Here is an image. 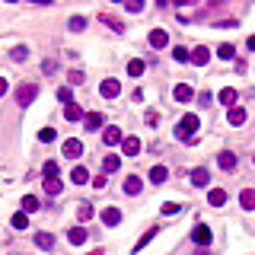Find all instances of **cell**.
<instances>
[{"label":"cell","instance_id":"6da1fadb","mask_svg":"<svg viewBox=\"0 0 255 255\" xmlns=\"http://www.w3.org/2000/svg\"><path fill=\"white\" fill-rule=\"evenodd\" d=\"M198 128H201V118H198V115H185L182 121L176 124V137H179V140H188V144H192L195 134H198Z\"/></svg>","mask_w":255,"mask_h":255},{"label":"cell","instance_id":"7a4b0ae2","mask_svg":"<svg viewBox=\"0 0 255 255\" xmlns=\"http://www.w3.org/2000/svg\"><path fill=\"white\" fill-rule=\"evenodd\" d=\"M35 96H39V83H23L19 86V90H16V102H19V105H32V99H35Z\"/></svg>","mask_w":255,"mask_h":255},{"label":"cell","instance_id":"3957f363","mask_svg":"<svg viewBox=\"0 0 255 255\" xmlns=\"http://www.w3.org/2000/svg\"><path fill=\"white\" fill-rule=\"evenodd\" d=\"M64 156H67V160H80V156H83V140H77V137H67L64 140Z\"/></svg>","mask_w":255,"mask_h":255},{"label":"cell","instance_id":"277c9868","mask_svg":"<svg viewBox=\"0 0 255 255\" xmlns=\"http://www.w3.org/2000/svg\"><path fill=\"white\" fill-rule=\"evenodd\" d=\"M124 140V134L118 131L115 124H108V128H102V144H105V147H115V144H121Z\"/></svg>","mask_w":255,"mask_h":255},{"label":"cell","instance_id":"5b68a950","mask_svg":"<svg viewBox=\"0 0 255 255\" xmlns=\"http://www.w3.org/2000/svg\"><path fill=\"white\" fill-rule=\"evenodd\" d=\"M99 93H102V99H115V96L121 93V83H118L115 77H108V80H102V86H99Z\"/></svg>","mask_w":255,"mask_h":255},{"label":"cell","instance_id":"8992f818","mask_svg":"<svg viewBox=\"0 0 255 255\" xmlns=\"http://www.w3.org/2000/svg\"><path fill=\"white\" fill-rule=\"evenodd\" d=\"M140 150H144V144H140V137H134V134L121 140V153L124 156H140Z\"/></svg>","mask_w":255,"mask_h":255},{"label":"cell","instance_id":"52a82bcc","mask_svg":"<svg viewBox=\"0 0 255 255\" xmlns=\"http://www.w3.org/2000/svg\"><path fill=\"white\" fill-rule=\"evenodd\" d=\"M192 240L198 242V246H204V249H208V246H210V240H214V236H210V226L198 224V226H195V230H192Z\"/></svg>","mask_w":255,"mask_h":255},{"label":"cell","instance_id":"ba28073f","mask_svg":"<svg viewBox=\"0 0 255 255\" xmlns=\"http://www.w3.org/2000/svg\"><path fill=\"white\" fill-rule=\"evenodd\" d=\"M86 240H90V233H86L83 226H70V230H67V242H70V246H83Z\"/></svg>","mask_w":255,"mask_h":255},{"label":"cell","instance_id":"9c48e42d","mask_svg":"<svg viewBox=\"0 0 255 255\" xmlns=\"http://www.w3.org/2000/svg\"><path fill=\"white\" fill-rule=\"evenodd\" d=\"M217 166H220L224 172H233L236 169V153H233V150H224V153L217 156Z\"/></svg>","mask_w":255,"mask_h":255},{"label":"cell","instance_id":"30bf717a","mask_svg":"<svg viewBox=\"0 0 255 255\" xmlns=\"http://www.w3.org/2000/svg\"><path fill=\"white\" fill-rule=\"evenodd\" d=\"M99 217H102V224H105V226H118V224H121V210H118V208H105Z\"/></svg>","mask_w":255,"mask_h":255},{"label":"cell","instance_id":"8fae6325","mask_svg":"<svg viewBox=\"0 0 255 255\" xmlns=\"http://www.w3.org/2000/svg\"><path fill=\"white\" fill-rule=\"evenodd\" d=\"M172 96H176V102H192L195 99V90L188 83H179L176 90H172Z\"/></svg>","mask_w":255,"mask_h":255},{"label":"cell","instance_id":"7c38bea8","mask_svg":"<svg viewBox=\"0 0 255 255\" xmlns=\"http://www.w3.org/2000/svg\"><path fill=\"white\" fill-rule=\"evenodd\" d=\"M192 185H195V188L210 185V172H208V169H201V166H198V169H192Z\"/></svg>","mask_w":255,"mask_h":255},{"label":"cell","instance_id":"4fadbf2b","mask_svg":"<svg viewBox=\"0 0 255 255\" xmlns=\"http://www.w3.org/2000/svg\"><path fill=\"white\" fill-rule=\"evenodd\" d=\"M226 121H230L233 128H240V124H246V108H240V105H233L230 112H226Z\"/></svg>","mask_w":255,"mask_h":255},{"label":"cell","instance_id":"5bb4252c","mask_svg":"<svg viewBox=\"0 0 255 255\" xmlns=\"http://www.w3.org/2000/svg\"><path fill=\"white\" fill-rule=\"evenodd\" d=\"M150 45H153V48H166V45H169V32H166V29H153V32H150Z\"/></svg>","mask_w":255,"mask_h":255},{"label":"cell","instance_id":"9a60e30c","mask_svg":"<svg viewBox=\"0 0 255 255\" xmlns=\"http://www.w3.org/2000/svg\"><path fill=\"white\" fill-rule=\"evenodd\" d=\"M118 166H121V156L118 153H105V160H102V172H118Z\"/></svg>","mask_w":255,"mask_h":255},{"label":"cell","instance_id":"2e32d148","mask_svg":"<svg viewBox=\"0 0 255 255\" xmlns=\"http://www.w3.org/2000/svg\"><path fill=\"white\" fill-rule=\"evenodd\" d=\"M240 204H242V210H255V188H242Z\"/></svg>","mask_w":255,"mask_h":255},{"label":"cell","instance_id":"e0dca14e","mask_svg":"<svg viewBox=\"0 0 255 255\" xmlns=\"http://www.w3.org/2000/svg\"><path fill=\"white\" fill-rule=\"evenodd\" d=\"M83 124H86V131H99V128H102V115H99V112H86Z\"/></svg>","mask_w":255,"mask_h":255},{"label":"cell","instance_id":"ac0fdd59","mask_svg":"<svg viewBox=\"0 0 255 255\" xmlns=\"http://www.w3.org/2000/svg\"><path fill=\"white\" fill-rule=\"evenodd\" d=\"M144 192V182H140L137 176H128L124 179V195H140Z\"/></svg>","mask_w":255,"mask_h":255},{"label":"cell","instance_id":"d6986e66","mask_svg":"<svg viewBox=\"0 0 255 255\" xmlns=\"http://www.w3.org/2000/svg\"><path fill=\"white\" fill-rule=\"evenodd\" d=\"M208 61H210V51H208L204 45H198V48L192 51V64H198V67H204Z\"/></svg>","mask_w":255,"mask_h":255},{"label":"cell","instance_id":"ffe728a7","mask_svg":"<svg viewBox=\"0 0 255 255\" xmlns=\"http://www.w3.org/2000/svg\"><path fill=\"white\" fill-rule=\"evenodd\" d=\"M64 118H67V121H83V108H80L77 102H70V105H64Z\"/></svg>","mask_w":255,"mask_h":255},{"label":"cell","instance_id":"44dd1931","mask_svg":"<svg viewBox=\"0 0 255 255\" xmlns=\"http://www.w3.org/2000/svg\"><path fill=\"white\" fill-rule=\"evenodd\" d=\"M166 179H169V169H166V166H153V169H150V182H153V185H163Z\"/></svg>","mask_w":255,"mask_h":255},{"label":"cell","instance_id":"7402d4cb","mask_svg":"<svg viewBox=\"0 0 255 255\" xmlns=\"http://www.w3.org/2000/svg\"><path fill=\"white\" fill-rule=\"evenodd\" d=\"M61 192H64V182H61V179H45V195L58 198Z\"/></svg>","mask_w":255,"mask_h":255},{"label":"cell","instance_id":"603a6c76","mask_svg":"<svg viewBox=\"0 0 255 255\" xmlns=\"http://www.w3.org/2000/svg\"><path fill=\"white\" fill-rule=\"evenodd\" d=\"M35 246H39L42 252H48V249H54V236L51 233H35Z\"/></svg>","mask_w":255,"mask_h":255},{"label":"cell","instance_id":"cb8c5ba5","mask_svg":"<svg viewBox=\"0 0 255 255\" xmlns=\"http://www.w3.org/2000/svg\"><path fill=\"white\" fill-rule=\"evenodd\" d=\"M10 224H13V230H26V226H29V214H26V210H16V214L10 217Z\"/></svg>","mask_w":255,"mask_h":255},{"label":"cell","instance_id":"d4e9b609","mask_svg":"<svg viewBox=\"0 0 255 255\" xmlns=\"http://www.w3.org/2000/svg\"><path fill=\"white\" fill-rule=\"evenodd\" d=\"M208 201L214 204V208H224V204H226V192H224V188H210Z\"/></svg>","mask_w":255,"mask_h":255},{"label":"cell","instance_id":"484cf974","mask_svg":"<svg viewBox=\"0 0 255 255\" xmlns=\"http://www.w3.org/2000/svg\"><path fill=\"white\" fill-rule=\"evenodd\" d=\"M217 99L224 102V105H236V90H233V86H224V90H220V96H217Z\"/></svg>","mask_w":255,"mask_h":255},{"label":"cell","instance_id":"4316f807","mask_svg":"<svg viewBox=\"0 0 255 255\" xmlns=\"http://www.w3.org/2000/svg\"><path fill=\"white\" fill-rule=\"evenodd\" d=\"M99 19H102V23H105V26H108V29H112V32H124V23H121V19H115V16L102 13Z\"/></svg>","mask_w":255,"mask_h":255},{"label":"cell","instance_id":"83f0119b","mask_svg":"<svg viewBox=\"0 0 255 255\" xmlns=\"http://www.w3.org/2000/svg\"><path fill=\"white\" fill-rule=\"evenodd\" d=\"M144 70H147V64L140 61V58H134V61H128V74H131V77H140Z\"/></svg>","mask_w":255,"mask_h":255},{"label":"cell","instance_id":"f1b7e54d","mask_svg":"<svg viewBox=\"0 0 255 255\" xmlns=\"http://www.w3.org/2000/svg\"><path fill=\"white\" fill-rule=\"evenodd\" d=\"M42 172H45V179H61V169H58V163L48 160L45 166H42Z\"/></svg>","mask_w":255,"mask_h":255},{"label":"cell","instance_id":"f546056e","mask_svg":"<svg viewBox=\"0 0 255 255\" xmlns=\"http://www.w3.org/2000/svg\"><path fill=\"white\" fill-rule=\"evenodd\" d=\"M217 58H224V61H233V58H236V48H233L230 42H226V45H220V48H217Z\"/></svg>","mask_w":255,"mask_h":255},{"label":"cell","instance_id":"4dcf8cb0","mask_svg":"<svg viewBox=\"0 0 255 255\" xmlns=\"http://www.w3.org/2000/svg\"><path fill=\"white\" fill-rule=\"evenodd\" d=\"M23 210L26 214H35V210H39V198H35V195H26L23 198Z\"/></svg>","mask_w":255,"mask_h":255},{"label":"cell","instance_id":"1f68e13d","mask_svg":"<svg viewBox=\"0 0 255 255\" xmlns=\"http://www.w3.org/2000/svg\"><path fill=\"white\" fill-rule=\"evenodd\" d=\"M67 29H70V32H83V29H86V16H70Z\"/></svg>","mask_w":255,"mask_h":255},{"label":"cell","instance_id":"d6a6232c","mask_svg":"<svg viewBox=\"0 0 255 255\" xmlns=\"http://www.w3.org/2000/svg\"><path fill=\"white\" fill-rule=\"evenodd\" d=\"M70 179H74V182H77V185H86V182H90V172H86L83 166H77V169L70 172Z\"/></svg>","mask_w":255,"mask_h":255},{"label":"cell","instance_id":"836d02e7","mask_svg":"<svg viewBox=\"0 0 255 255\" xmlns=\"http://www.w3.org/2000/svg\"><path fill=\"white\" fill-rule=\"evenodd\" d=\"M172 58H176L179 64H185V61H192V51H185L182 45H176V48H172Z\"/></svg>","mask_w":255,"mask_h":255},{"label":"cell","instance_id":"e575fe53","mask_svg":"<svg viewBox=\"0 0 255 255\" xmlns=\"http://www.w3.org/2000/svg\"><path fill=\"white\" fill-rule=\"evenodd\" d=\"M10 58H13V61H26V58H29V48H26V45H16L13 51H10Z\"/></svg>","mask_w":255,"mask_h":255},{"label":"cell","instance_id":"d590c367","mask_svg":"<svg viewBox=\"0 0 255 255\" xmlns=\"http://www.w3.org/2000/svg\"><path fill=\"white\" fill-rule=\"evenodd\" d=\"M83 80H86V77H83V70H70V74H67V83H70V86H80Z\"/></svg>","mask_w":255,"mask_h":255},{"label":"cell","instance_id":"8d00e7d4","mask_svg":"<svg viewBox=\"0 0 255 255\" xmlns=\"http://www.w3.org/2000/svg\"><path fill=\"white\" fill-rule=\"evenodd\" d=\"M77 217H80V220H90V217H93V204H80V208H77Z\"/></svg>","mask_w":255,"mask_h":255},{"label":"cell","instance_id":"74e56055","mask_svg":"<svg viewBox=\"0 0 255 255\" xmlns=\"http://www.w3.org/2000/svg\"><path fill=\"white\" fill-rule=\"evenodd\" d=\"M58 99H61L64 105H70V102H74V93H70V86H61V90H58Z\"/></svg>","mask_w":255,"mask_h":255},{"label":"cell","instance_id":"f35d334b","mask_svg":"<svg viewBox=\"0 0 255 255\" xmlns=\"http://www.w3.org/2000/svg\"><path fill=\"white\" fill-rule=\"evenodd\" d=\"M128 13H144V0H124Z\"/></svg>","mask_w":255,"mask_h":255},{"label":"cell","instance_id":"ab89813d","mask_svg":"<svg viewBox=\"0 0 255 255\" xmlns=\"http://www.w3.org/2000/svg\"><path fill=\"white\" fill-rule=\"evenodd\" d=\"M54 137H58V134H54V128H42V131H39V140H42V144H51Z\"/></svg>","mask_w":255,"mask_h":255},{"label":"cell","instance_id":"60d3db41","mask_svg":"<svg viewBox=\"0 0 255 255\" xmlns=\"http://www.w3.org/2000/svg\"><path fill=\"white\" fill-rule=\"evenodd\" d=\"M153 236H156V226H150V230L144 233V236H140V242H137V246H134V249H144V246H147L150 240H153Z\"/></svg>","mask_w":255,"mask_h":255},{"label":"cell","instance_id":"b9f144b4","mask_svg":"<svg viewBox=\"0 0 255 255\" xmlns=\"http://www.w3.org/2000/svg\"><path fill=\"white\" fill-rule=\"evenodd\" d=\"M163 214H179V204L176 201H166V204H163Z\"/></svg>","mask_w":255,"mask_h":255},{"label":"cell","instance_id":"7bdbcfd3","mask_svg":"<svg viewBox=\"0 0 255 255\" xmlns=\"http://www.w3.org/2000/svg\"><path fill=\"white\" fill-rule=\"evenodd\" d=\"M156 121H160V115H156L153 108H150V112H147V124H156Z\"/></svg>","mask_w":255,"mask_h":255},{"label":"cell","instance_id":"ee69618b","mask_svg":"<svg viewBox=\"0 0 255 255\" xmlns=\"http://www.w3.org/2000/svg\"><path fill=\"white\" fill-rule=\"evenodd\" d=\"M198 102H201V105H210L214 99H210V93H201V96H198Z\"/></svg>","mask_w":255,"mask_h":255},{"label":"cell","instance_id":"f6af8a7d","mask_svg":"<svg viewBox=\"0 0 255 255\" xmlns=\"http://www.w3.org/2000/svg\"><path fill=\"white\" fill-rule=\"evenodd\" d=\"M7 90H10V86H7V80L0 77V96H7Z\"/></svg>","mask_w":255,"mask_h":255},{"label":"cell","instance_id":"bcb514c9","mask_svg":"<svg viewBox=\"0 0 255 255\" xmlns=\"http://www.w3.org/2000/svg\"><path fill=\"white\" fill-rule=\"evenodd\" d=\"M188 3H198V0H176V7H188Z\"/></svg>","mask_w":255,"mask_h":255},{"label":"cell","instance_id":"7dc6e473","mask_svg":"<svg viewBox=\"0 0 255 255\" xmlns=\"http://www.w3.org/2000/svg\"><path fill=\"white\" fill-rule=\"evenodd\" d=\"M195 255H210V252H208V249H204V246H201V249H198V252H195Z\"/></svg>","mask_w":255,"mask_h":255},{"label":"cell","instance_id":"c3c4849f","mask_svg":"<svg viewBox=\"0 0 255 255\" xmlns=\"http://www.w3.org/2000/svg\"><path fill=\"white\" fill-rule=\"evenodd\" d=\"M249 48H252V51H255V35H252V39H249Z\"/></svg>","mask_w":255,"mask_h":255},{"label":"cell","instance_id":"681fc988","mask_svg":"<svg viewBox=\"0 0 255 255\" xmlns=\"http://www.w3.org/2000/svg\"><path fill=\"white\" fill-rule=\"evenodd\" d=\"M166 3H169V0H156V7H166Z\"/></svg>","mask_w":255,"mask_h":255},{"label":"cell","instance_id":"f907efd6","mask_svg":"<svg viewBox=\"0 0 255 255\" xmlns=\"http://www.w3.org/2000/svg\"><path fill=\"white\" fill-rule=\"evenodd\" d=\"M86 255H102V252H86Z\"/></svg>","mask_w":255,"mask_h":255},{"label":"cell","instance_id":"816d5d0a","mask_svg":"<svg viewBox=\"0 0 255 255\" xmlns=\"http://www.w3.org/2000/svg\"><path fill=\"white\" fill-rule=\"evenodd\" d=\"M115 3H124V0H115Z\"/></svg>","mask_w":255,"mask_h":255},{"label":"cell","instance_id":"f5cc1de1","mask_svg":"<svg viewBox=\"0 0 255 255\" xmlns=\"http://www.w3.org/2000/svg\"><path fill=\"white\" fill-rule=\"evenodd\" d=\"M7 3H16V0H7Z\"/></svg>","mask_w":255,"mask_h":255},{"label":"cell","instance_id":"db71d44e","mask_svg":"<svg viewBox=\"0 0 255 255\" xmlns=\"http://www.w3.org/2000/svg\"><path fill=\"white\" fill-rule=\"evenodd\" d=\"M35 3H39V0H35Z\"/></svg>","mask_w":255,"mask_h":255},{"label":"cell","instance_id":"11a10c76","mask_svg":"<svg viewBox=\"0 0 255 255\" xmlns=\"http://www.w3.org/2000/svg\"><path fill=\"white\" fill-rule=\"evenodd\" d=\"M252 160H255V156H252Z\"/></svg>","mask_w":255,"mask_h":255}]
</instances>
